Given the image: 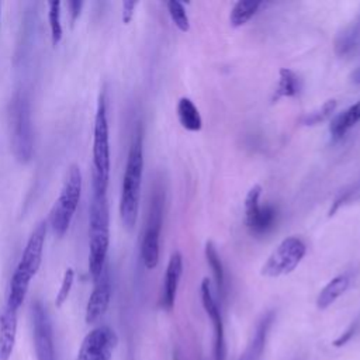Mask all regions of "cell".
Returning a JSON list of instances; mask_svg holds the SVG:
<instances>
[{"instance_id": "1", "label": "cell", "mask_w": 360, "mask_h": 360, "mask_svg": "<svg viewBox=\"0 0 360 360\" xmlns=\"http://www.w3.org/2000/svg\"><path fill=\"white\" fill-rule=\"evenodd\" d=\"M143 173V135L138 128L129 145L125 172L122 177L121 195H120V217L125 229H134L141 198V184Z\"/></svg>"}, {"instance_id": "2", "label": "cell", "mask_w": 360, "mask_h": 360, "mask_svg": "<svg viewBox=\"0 0 360 360\" xmlns=\"http://www.w3.org/2000/svg\"><path fill=\"white\" fill-rule=\"evenodd\" d=\"M46 228H48L46 221H41L34 228V231L31 232V235L25 243V248L20 257V262L15 266L14 273L11 276L6 307L15 312L22 305L25 295L28 292V288H30V283L41 266L45 236H46Z\"/></svg>"}, {"instance_id": "3", "label": "cell", "mask_w": 360, "mask_h": 360, "mask_svg": "<svg viewBox=\"0 0 360 360\" xmlns=\"http://www.w3.org/2000/svg\"><path fill=\"white\" fill-rule=\"evenodd\" d=\"M110 212L107 194L93 193L89 208V273L96 280L107 266Z\"/></svg>"}, {"instance_id": "4", "label": "cell", "mask_w": 360, "mask_h": 360, "mask_svg": "<svg viewBox=\"0 0 360 360\" xmlns=\"http://www.w3.org/2000/svg\"><path fill=\"white\" fill-rule=\"evenodd\" d=\"M93 193L107 194V186L110 179V131H108V120H107V104L105 96L100 94L94 115L93 125Z\"/></svg>"}, {"instance_id": "5", "label": "cell", "mask_w": 360, "mask_h": 360, "mask_svg": "<svg viewBox=\"0 0 360 360\" xmlns=\"http://www.w3.org/2000/svg\"><path fill=\"white\" fill-rule=\"evenodd\" d=\"M82 172L77 165H70L58 198L49 212V225L56 236H63L69 229L82 195Z\"/></svg>"}, {"instance_id": "6", "label": "cell", "mask_w": 360, "mask_h": 360, "mask_svg": "<svg viewBox=\"0 0 360 360\" xmlns=\"http://www.w3.org/2000/svg\"><path fill=\"white\" fill-rule=\"evenodd\" d=\"M10 124L13 153L18 162L27 163L34 153V132L30 103L21 93H15L13 97L10 105Z\"/></svg>"}, {"instance_id": "7", "label": "cell", "mask_w": 360, "mask_h": 360, "mask_svg": "<svg viewBox=\"0 0 360 360\" xmlns=\"http://www.w3.org/2000/svg\"><path fill=\"white\" fill-rule=\"evenodd\" d=\"M307 253L305 243L297 236L283 239L278 246L270 253L260 273L266 277H280L290 274L302 260Z\"/></svg>"}, {"instance_id": "8", "label": "cell", "mask_w": 360, "mask_h": 360, "mask_svg": "<svg viewBox=\"0 0 360 360\" xmlns=\"http://www.w3.org/2000/svg\"><path fill=\"white\" fill-rule=\"evenodd\" d=\"M163 222V197L160 190L153 193L150 200L146 226L141 242V257L146 269H155L159 263V240Z\"/></svg>"}, {"instance_id": "9", "label": "cell", "mask_w": 360, "mask_h": 360, "mask_svg": "<svg viewBox=\"0 0 360 360\" xmlns=\"http://www.w3.org/2000/svg\"><path fill=\"white\" fill-rule=\"evenodd\" d=\"M262 187L255 184L245 198V224L253 235L267 233L276 222L277 211L273 205L260 204Z\"/></svg>"}, {"instance_id": "10", "label": "cell", "mask_w": 360, "mask_h": 360, "mask_svg": "<svg viewBox=\"0 0 360 360\" xmlns=\"http://www.w3.org/2000/svg\"><path fill=\"white\" fill-rule=\"evenodd\" d=\"M117 343L118 338L111 328H94L84 336L76 360H111Z\"/></svg>"}, {"instance_id": "11", "label": "cell", "mask_w": 360, "mask_h": 360, "mask_svg": "<svg viewBox=\"0 0 360 360\" xmlns=\"http://www.w3.org/2000/svg\"><path fill=\"white\" fill-rule=\"evenodd\" d=\"M32 332L37 360H55L51 321L39 301L32 305Z\"/></svg>"}, {"instance_id": "12", "label": "cell", "mask_w": 360, "mask_h": 360, "mask_svg": "<svg viewBox=\"0 0 360 360\" xmlns=\"http://www.w3.org/2000/svg\"><path fill=\"white\" fill-rule=\"evenodd\" d=\"M201 302L205 314L211 319L214 328V356L215 360H225V335H224V322L218 304L212 295L211 283L208 278H204L201 283Z\"/></svg>"}, {"instance_id": "13", "label": "cell", "mask_w": 360, "mask_h": 360, "mask_svg": "<svg viewBox=\"0 0 360 360\" xmlns=\"http://www.w3.org/2000/svg\"><path fill=\"white\" fill-rule=\"evenodd\" d=\"M110 300H111V280H110V271L105 266L101 274L94 280V288L86 305V315H84L86 322L87 323L97 322L108 309Z\"/></svg>"}, {"instance_id": "14", "label": "cell", "mask_w": 360, "mask_h": 360, "mask_svg": "<svg viewBox=\"0 0 360 360\" xmlns=\"http://www.w3.org/2000/svg\"><path fill=\"white\" fill-rule=\"evenodd\" d=\"M181 274H183V257H181L180 252H174L169 259L165 278H163L160 307L165 311H172L174 307L176 294H177Z\"/></svg>"}, {"instance_id": "15", "label": "cell", "mask_w": 360, "mask_h": 360, "mask_svg": "<svg viewBox=\"0 0 360 360\" xmlns=\"http://www.w3.org/2000/svg\"><path fill=\"white\" fill-rule=\"evenodd\" d=\"M17 338V312L4 307L0 314V360L13 354Z\"/></svg>"}, {"instance_id": "16", "label": "cell", "mask_w": 360, "mask_h": 360, "mask_svg": "<svg viewBox=\"0 0 360 360\" xmlns=\"http://www.w3.org/2000/svg\"><path fill=\"white\" fill-rule=\"evenodd\" d=\"M357 122H360V100L332 118L329 125V132L332 138L339 139L343 135H346V132L350 128H353Z\"/></svg>"}, {"instance_id": "17", "label": "cell", "mask_w": 360, "mask_h": 360, "mask_svg": "<svg viewBox=\"0 0 360 360\" xmlns=\"http://www.w3.org/2000/svg\"><path fill=\"white\" fill-rule=\"evenodd\" d=\"M350 284V278L347 274H340L333 277L318 294L316 307L319 309H326L330 307L347 288Z\"/></svg>"}, {"instance_id": "18", "label": "cell", "mask_w": 360, "mask_h": 360, "mask_svg": "<svg viewBox=\"0 0 360 360\" xmlns=\"http://www.w3.org/2000/svg\"><path fill=\"white\" fill-rule=\"evenodd\" d=\"M177 118L181 127L187 131L197 132L202 127V118L200 115L198 108L188 97H181L177 103Z\"/></svg>"}, {"instance_id": "19", "label": "cell", "mask_w": 360, "mask_h": 360, "mask_svg": "<svg viewBox=\"0 0 360 360\" xmlns=\"http://www.w3.org/2000/svg\"><path fill=\"white\" fill-rule=\"evenodd\" d=\"M300 90H301V80L298 75L288 68H283L278 72V84L273 93L271 101L276 103L283 97H294L300 93Z\"/></svg>"}, {"instance_id": "20", "label": "cell", "mask_w": 360, "mask_h": 360, "mask_svg": "<svg viewBox=\"0 0 360 360\" xmlns=\"http://www.w3.org/2000/svg\"><path fill=\"white\" fill-rule=\"evenodd\" d=\"M262 6L260 1L253 0H239L233 4L231 14H229V22L232 27H242L245 25L259 10Z\"/></svg>"}, {"instance_id": "21", "label": "cell", "mask_w": 360, "mask_h": 360, "mask_svg": "<svg viewBox=\"0 0 360 360\" xmlns=\"http://www.w3.org/2000/svg\"><path fill=\"white\" fill-rule=\"evenodd\" d=\"M271 321H273V314H267L262 319V322L259 323V326L256 329L253 342L250 343L249 350L243 356L245 360H256L262 354L263 347H264V342H266V335H267V330H269V328L271 325Z\"/></svg>"}, {"instance_id": "22", "label": "cell", "mask_w": 360, "mask_h": 360, "mask_svg": "<svg viewBox=\"0 0 360 360\" xmlns=\"http://www.w3.org/2000/svg\"><path fill=\"white\" fill-rule=\"evenodd\" d=\"M205 259H207V263L212 271V276L215 278V283H217V287L218 290L222 292L224 291V284H225V273H224V266H222V262H221V257L217 252V248L215 245L208 240L205 243Z\"/></svg>"}, {"instance_id": "23", "label": "cell", "mask_w": 360, "mask_h": 360, "mask_svg": "<svg viewBox=\"0 0 360 360\" xmlns=\"http://www.w3.org/2000/svg\"><path fill=\"white\" fill-rule=\"evenodd\" d=\"M60 7L62 4L59 1H49L48 3V21L51 28V39L52 44L56 45L62 39V20H60Z\"/></svg>"}, {"instance_id": "24", "label": "cell", "mask_w": 360, "mask_h": 360, "mask_svg": "<svg viewBox=\"0 0 360 360\" xmlns=\"http://www.w3.org/2000/svg\"><path fill=\"white\" fill-rule=\"evenodd\" d=\"M336 105H338V103H336V100H333V98L325 101L321 107H318V108H315L314 111L305 114V115L302 117V124H304V125H316V124H319V122H323L325 120H328L329 117H332V114H333L335 110H336Z\"/></svg>"}, {"instance_id": "25", "label": "cell", "mask_w": 360, "mask_h": 360, "mask_svg": "<svg viewBox=\"0 0 360 360\" xmlns=\"http://www.w3.org/2000/svg\"><path fill=\"white\" fill-rule=\"evenodd\" d=\"M166 6H167V11H169L170 18L174 22V25L181 32H187L190 30V21H188V15H187V11H186L183 3H180L177 0H172V1H167Z\"/></svg>"}, {"instance_id": "26", "label": "cell", "mask_w": 360, "mask_h": 360, "mask_svg": "<svg viewBox=\"0 0 360 360\" xmlns=\"http://www.w3.org/2000/svg\"><path fill=\"white\" fill-rule=\"evenodd\" d=\"M73 280H75L73 269H66L65 274H63V278H62V283H60V287H59V291H58L56 298H55V305L56 307H62V304L68 300V297L70 294V290H72V285H73Z\"/></svg>"}, {"instance_id": "27", "label": "cell", "mask_w": 360, "mask_h": 360, "mask_svg": "<svg viewBox=\"0 0 360 360\" xmlns=\"http://www.w3.org/2000/svg\"><path fill=\"white\" fill-rule=\"evenodd\" d=\"M136 6H138V1H124L122 3V21H124V24L131 22Z\"/></svg>"}, {"instance_id": "28", "label": "cell", "mask_w": 360, "mask_h": 360, "mask_svg": "<svg viewBox=\"0 0 360 360\" xmlns=\"http://www.w3.org/2000/svg\"><path fill=\"white\" fill-rule=\"evenodd\" d=\"M82 6H83L82 1H69V3H68V7H69L70 14H72V21H75V20L79 17Z\"/></svg>"}, {"instance_id": "29", "label": "cell", "mask_w": 360, "mask_h": 360, "mask_svg": "<svg viewBox=\"0 0 360 360\" xmlns=\"http://www.w3.org/2000/svg\"><path fill=\"white\" fill-rule=\"evenodd\" d=\"M350 82L354 84H360V66L350 73Z\"/></svg>"}, {"instance_id": "30", "label": "cell", "mask_w": 360, "mask_h": 360, "mask_svg": "<svg viewBox=\"0 0 360 360\" xmlns=\"http://www.w3.org/2000/svg\"><path fill=\"white\" fill-rule=\"evenodd\" d=\"M173 360H180V359H179L177 354H174V356H173Z\"/></svg>"}, {"instance_id": "31", "label": "cell", "mask_w": 360, "mask_h": 360, "mask_svg": "<svg viewBox=\"0 0 360 360\" xmlns=\"http://www.w3.org/2000/svg\"><path fill=\"white\" fill-rule=\"evenodd\" d=\"M0 15H1V7H0Z\"/></svg>"}, {"instance_id": "32", "label": "cell", "mask_w": 360, "mask_h": 360, "mask_svg": "<svg viewBox=\"0 0 360 360\" xmlns=\"http://www.w3.org/2000/svg\"><path fill=\"white\" fill-rule=\"evenodd\" d=\"M239 360H245V359H243V357H242V359H239Z\"/></svg>"}]
</instances>
